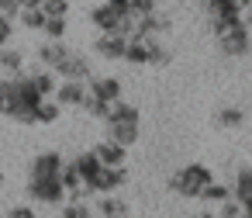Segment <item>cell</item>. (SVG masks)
<instances>
[{
	"label": "cell",
	"instance_id": "obj_5",
	"mask_svg": "<svg viewBox=\"0 0 252 218\" xmlns=\"http://www.w3.org/2000/svg\"><path fill=\"white\" fill-rule=\"evenodd\" d=\"M52 73H56L59 80H83V83H87V80L94 76V66H90V56L69 49V56L59 59V63L52 66Z\"/></svg>",
	"mask_w": 252,
	"mask_h": 218
},
{
	"label": "cell",
	"instance_id": "obj_35",
	"mask_svg": "<svg viewBox=\"0 0 252 218\" xmlns=\"http://www.w3.org/2000/svg\"><path fill=\"white\" fill-rule=\"evenodd\" d=\"M11 32H14V21L0 14V45H7V42H11Z\"/></svg>",
	"mask_w": 252,
	"mask_h": 218
},
{
	"label": "cell",
	"instance_id": "obj_37",
	"mask_svg": "<svg viewBox=\"0 0 252 218\" xmlns=\"http://www.w3.org/2000/svg\"><path fill=\"white\" fill-rule=\"evenodd\" d=\"M228 4H235L238 11H249V7H252V0H228Z\"/></svg>",
	"mask_w": 252,
	"mask_h": 218
},
{
	"label": "cell",
	"instance_id": "obj_8",
	"mask_svg": "<svg viewBox=\"0 0 252 218\" xmlns=\"http://www.w3.org/2000/svg\"><path fill=\"white\" fill-rule=\"evenodd\" d=\"M125 45H128V38L125 35H114V32H100L97 35V42H94V52L100 56V59H121L125 56Z\"/></svg>",
	"mask_w": 252,
	"mask_h": 218
},
{
	"label": "cell",
	"instance_id": "obj_20",
	"mask_svg": "<svg viewBox=\"0 0 252 218\" xmlns=\"http://www.w3.org/2000/svg\"><path fill=\"white\" fill-rule=\"evenodd\" d=\"M0 70H4V76H18V73H25V56H21L18 49L4 45V49H0Z\"/></svg>",
	"mask_w": 252,
	"mask_h": 218
},
{
	"label": "cell",
	"instance_id": "obj_14",
	"mask_svg": "<svg viewBox=\"0 0 252 218\" xmlns=\"http://www.w3.org/2000/svg\"><path fill=\"white\" fill-rule=\"evenodd\" d=\"M121 18H125V14H118V11L107 4V0H104V4H97V7L90 11V25H94L97 32H114Z\"/></svg>",
	"mask_w": 252,
	"mask_h": 218
},
{
	"label": "cell",
	"instance_id": "obj_41",
	"mask_svg": "<svg viewBox=\"0 0 252 218\" xmlns=\"http://www.w3.org/2000/svg\"><path fill=\"white\" fill-rule=\"evenodd\" d=\"M249 56H252V52H249Z\"/></svg>",
	"mask_w": 252,
	"mask_h": 218
},
{
	"label": "cell",
	"instance_id": "obj_33",
	"mask_svg": "<svg viewBox=\"0 0 252 218\" xmlns=\"http://www.w3.org/2000/svg\"><path fill=\"white\" fill-rule=\"evenodd\" d=\"M7 218H35V208L32 204H14V208H7Z\"/></svg>",
	"mask_w": 252,
	"mask_h": 218
},
{
	"label": "cell",
	"instance_id": "obj_32",
	"mask_svg": "<svg viewBox=\"0 0 252 218\" xmlns=\"http://www.w3.org/2000/svg\"><path fill=\"white\" fill-rule=\"evenodd\" d=\"M128 11H131L135 18H142V14H152V11H159V4H156V0H128Z\"/></svg>",
	"mask_w": 252,
	"mask_h": 218
},
{
	"label": "cell",
	"instance_id": "obj_19",
	"mask_svg": "<svg viewBox=\"0 0 252 218\" xmlns=\"http://www.w3.org/2000/svg\"><path fill=\"white\" fill-rule=\"evenodd\" d=\"M73 166H76L80 180H83V183H90V180L97 177V170H100V159L94 156V149H87V152H80V156L73 159Z\"/></svg>",
	"mask_w": 252,
	"mask_h": 218
},
{
	"label": "cell",
	"instance_id": "obj_16",
	"mask_svg": "<svg viewBox=\"0 0 252 218\" xmlns=\"http://www.w3.org/2000/svg\"><path fill=\"white\" fill-rule=\"evenodd\" d=\"M97 211H100L104 218H128V201H125V197H114V194H100Z\"/></svg>",
	"mask_w": 252,
	"mask_h": 218
},
{
	"label": "cell",
	"instance_id": "obj_2",
	"mask_svg": "<svg viewBox=\"0 0 252 218\" xmlns=\"http://www.w3.org/2000/svg\"><path fill=\"white\" fill-rule=\"evenodd\" d=\"M211 180H214V170H211V166H204V163H187V166H180V170L169 177V190H176L180 197L197 201L200 187H207Z\"/></svg>",
	"mask_w": 252,
	"mask_h": 218
},
{
	"label": "cell",
	"instance_id": "obj_26",
	"mask_svg": "<svg viewBox=\"0 0 252 218\" xmlns=\"http://www.w3.org/2000/svg\"><path fill=\"white\" fill-rule=\"evenodd\" d=\"M80 108H83L90 118H100V121H104V118H107V111H111V104H107V101H100V97H94V94H87V97L80 101Z\"/></svg>",
	"mask_w": 252,
	"mask_h": 218
},
{
	"label": "cell",
	"instance_id": "obj_36",
	"mask_svg": "<svg viewBox=\"0 0 252 218\" xmlns=\"http://www.w3.org/2000/svg\"><path fill=\"white\" fill-rule=\"evenodd\" d=\"M238 204H242V218H252V194H245Z\"/></svg>",
	"mask_w": 252,
	"mask_h": 218
},
{
	"label": "cell",
	"instance_id": "obj_22",
	"mask_svg": "<svg viewBox=\"0 0 252 218\" xmlns=\"http://www.w3.org/2000/svg\"><path fill=\"white\" fill-rule=\"evenodd\" d=\"M59 114H63V104L45 97V101L35 108V125H56V121H59Z\"/></svg>",
	"mask_w": 252,
	"mask_h": 218
},
{
	"label": "cell",
	"instance_id": "obj_17",
	"mask_svg": "<svg viewBox=\"0 0 252 218\" xmlns=\"http://www.w3.org/2000/svg\"><path fill=\"white\" fill-rule=\"evenodd\" d=\"M28 76H32V87H35L42 97H52V94H56V87H59V76H56L52 70H32Z\"/></svg>",
	"mask_w": 252,
	"mask_h": 218
},
{
	"label": "cell",
	"instance_id": "obj_25",
	"mask_svg": "<svg viewBox=\"0 0 252 218\" xmlns=\"http://www.w3.org/2000/svg\"><path fill=\"white\" fill-rule=\"evenodd\" d=\"M245 194H252V166H242V170L235 173V187H231V197H235V201H242Z\"/></svg>",
	"mask_w": 252,
	"mask_h": 218
},
{
	"label": "cell",
	"instance_id": "obj_10",
	"mask_svg": "<svg viewBox=\"0 0 252 218\" xmlns=\"http://www.w3.org/2000/svg\"><path fill=\"white\" fill-rule=\"evenodd\" d=\"M63 108H80V101L87 97V83L83 80H59L56 94H52Z\"/></svg>",
	"mask_w": 252,
	"mask_h": 218
},
{
	"label": "cell",
	"instance_id": "obj_4",
	"mask_svg": "<svg viewBox=\"0 0 252 218\" xmlns=\"http://www.w3.org/2000/svg\"><path fill=\"white\" fill-rule=\"evenodd\" d=\"M28 197H35L38 204H63L66 187L59 177H28Z\"/></svg>",
	"mask_w": 252,
	"mask_h": 218
},
{
	"label": "cell",
	"instance_id": "obj_12",
	"mask_svg": "<svg viewBox=\"0 0 252 218\" xmlns=\"http://www.w3.org/2000/svg\"><path fill=\"white\" fill-rule=\"evenodd\" d=\"M63 170V152H38L28 166V177H59Z\"/></svg>",
	"mask_w": 252,
	"mask_h": 218
},
{
	"label": "cell",
	"instance_id": "obj_39",
	"mask_svg": "<svg viewBox=\"0 0 252 218\" xmlns=\"http://www.w3.org/2000/svg\"><path fill=\"white\" fill-rule=\"evenodd\" d=\"M190 218H218L214 211H197V215H190Z\"/></svg>",
	"mask_w": 252,
	"mask_h": 218
},
{
	"label": "cell",
	"instance_id": "obj_34",
	"mask_svg": "<svg viewBox=\"0 0 252 218\" xmlns=\"http://www.w3.org/2000/svg\"><path fill=\"white\" fill-rule=\"evenodd\" d=\"M18 0H0V14H4V18H11V21H18Z\"/></svg>",
	"mask_w": 252,
	"mask_h": 218
},
{
	"label": "cell",
	"instance_id": "obj_11",
	"mask_svg": "<svg viewBox=\"0 0 252 218\" xmlns=\"http://www.w3.org/2000/svg\"><path fill=\"white\" fill-rule=\"evenodd\" d=\"M104 125H107V139L125 145V149L142 139V125H131V121H104Z\"/></svg>",
	"mask_w": 252,
	"mask_h": 218
},
{
	"label": "cell",
	"instance_id": "obj_30",
	"mask_svg": "<svg viewBox=\"0 0 252 218\" xmlns=\"http://www.w3.org/2000/svg\"><path fill=\"white\" fill-rule=\"evenodd\" d=\"M42 32H45V38H63L66 35V18H45Z\"/></svg>",
	"mask_w": 252,
	"mask_h": 218
},
{
	"label": "cell",
	"instance_id": "obj_40",
	"mask_svg": "<svg viewBox=\"0 0 252 218\" xmlns=\"http://www.w3.org/2000/svg\"><path fill=\"white\" fill-rule=\"evenodd\" d=\"M0 183H4V170H0Z\"/></svg>",
	"mask_w": 252,
	"mask_h": 218
},
{
	"label": "cell",
	"instance_id": "obj_21",
	"mask_svg": "<svg viewBox=\"0 0 252 218\" xmlns=\"http://www.w3.org/2000/svg\"><path fill=\"white\" fill-rule=\"evenodd\" d=\"M214 125L224 128V132H235V128L245 125V111H242V108H221V111L214 114Z\"/></svg>",
	"mask_w": 252,
	"mask_h": 218
},
{
	"label": "cell",
	"instance_id": "obj_29",
	"mask_svg": "<svg viewBox=\"0 0 252 218\" xmlns=\"http://www.w3.org/2000/svg\"><path fill=\"white\" fill-rule=\"evenodd\" d=\"M59 180H63V187H66V194H69V190H76V187L83 183L73 163H63V170H59Z\"/></svg>",
	"mask_w": 252,
	"mask_h": 218
},
{
	"label": "cell",
	"instance_id": "obj_1",
	"mask_svg": "<svg viewBox=\"0 0 252 218\" xmlns=\"http://www.w3.org/2000/svg\"><path fill=\"white\" fill-rule=\"evenodd\" d=\"M121 59L131 63V66H169L173 63V52L159 38H138V35H131Z\"/></svg>",
	"mask_w": 252,
	"mask_h": 218
},
{
	"label": "cell",
	"instance_id": "obj_7",
	"mask_svg": "<svg viewBox=\"0 0 252 218\" xmlns=\"http://www.w3.org/2000/svg\"><path fill=\"white\" fill-rule=\"evenodd\" d=\"M169 28H173V21H169L166 14H159V11L135 18V35H138V38H159V35L169 32Z\"/></svg>",
	"mask_w": 252,
	"mask_h": 218
},
{
	"label": "cell",
	"instance_id": "obj_3",
	"mask_svg": "<svg viewBox=\"0 0 252 218\" xmlns=\"http://www.w3.org/2000/svg\"><path fill=\"white\" fill-rule=\"evenodd\" d=\"M214 42H218V49H221L228 59H242V56H249V52H252L249 25H245V21H242V25H235V28H228V32H221V35H214Z\"/></svg>",
	"mask_w": 252,
	"mask_h": 218
},
{
	"label": "cell",
	"instance_id": "obj_28",
	"mask_svg": "<svg viewBox=\"0 0 252 218\" xmlns=\"http://www.w3.org/2000/svg\"><path fill=\"white\" fill-rule=\"evenodd\" d=\"M63 218H94V211H90L87 201H66L63 204Z\"/></svg>",
	"mask_w": 252,
	"mask_h": 218
},
{
	"label": "cell",
	"instance_id": "obj_38",
	"mask_svg": "<svg viewBox=\"0 0 252 218\" xmlns=\"http://www.w3.org/2000/svg\"><path fill=\"white\" fill-rule=\"evenodd\" d=\"M38 4H42V0H18V7H21V11H25V7H38Z\"/></svg>",
	"mask_w": 252,
	"mask_h": 218
},
{
	"label": "cell",
	"instance_id": "obj_13",
	"mask_svg": "<svg viewBox=\"0 0 252 218\" xmlns=\"http://www.w3.org/2000/svg\"><path fill=\"white\" fill-rule=\"evenodd\" d=\"M94 156L100 159V166H125L128 149H125V145H118V142H111V139H104V142H97V145H94Z\"/></svg>",
	"mask_w": 252,
	"mask_h": 218
},
{
	"label": "cell",
	"instance_id": "obj_15",
	"mask_svg": "<svg viewBox=\"0 0 252 218\" xmlns=\"http://www.w3.org/2000/svg\"><path fill=\"white\" fill-rule=\"evenodd\" d=\"M66 56H69V45H66L63 38H49V42L38 49V59H42L45 70H52V66H56L59 59H66Z\"/></svg>",
	"mask_w": 252,
	"mask_h": 218
},
{
	"label": "cell",
	"instance_id": "obj_31",
	"mask_svg": "<svg viewBox=\"0 0 252 218\" xmlns=\"http://www.w3.org/2000/svg\"><path fill=\"white\" fill-rule=\"evenodd\" d=\"M218 218H242V204L228 194V197L221 201V208H218Z\"/></svg>",
	"mask_w": 252,
	"mask_h": 218
},
{
	"label": "cell",
	"instance_id": "obj_23",
	"mask_svg": "<svg viewBox=\"0 0 252 218\" xmlns=\"http://www.w3.org/2000/svg\"><path fill=\"white\" fill-rule=\"evenodd\" d=\"M228 194H231V190H228V183H218V180H211L207 187H200L197 201H204V204H221Z\"/></svg>",
	"mask_w": 252,
	"mask_h": 218
},
{
	"label": "cell",
	"instance_id": "obj_6",
	"mask_svg": "<svg viewBox=\"0 0 252 218\" xmlns=\"http://www.w3.org/2000/svg\"><path fill=\"white\" fill-rule=\"evenodd\" d=\"M125 183H128V170H125V166H100L97 177H94L87 187H90L94 194H118Z\"/></svg>",
	"mask_w": 252,
	"mask_h": 218
},
{
	"label": "cell",
	"instance_id": "obj_9",
	"mask_svg": "<svg viewBox=\"0 0 252 218\" xmlns=\"http://www.w3.org/2000/svg\"><path fill=\"white\" fill-rule=\"evenodd\" d=\"M121 80H114V76H90V87H87V94H94V97H100V101H107V104H114V101H121Z\"/></svg>",
	"mask_w": 252,
	"mask_h": 218
},
{
	"label": "cell",
	"instance_id": "obj_18",
	"mask_svg": "<svg viewBox=\"0 0 252 218\" xmlns=\"http://www.w3.org/2000/svg\"><path fill=\"white\" fill-rule=\"evenodd\" d=\"M104 121H131V125H142V111H138L135 104H125V101H114Z\"/></svg>",
	"mask_w": 252,
	"mask_h": 218
},
{
	"label": "cell",
	"instance_id": "obj_27",
	"mask_svg": "<svg viewBox=\"0 0 252 218\" xmlns=\"http://www.w3.org/2000/svg\"><path fill=\"white\" fill-rule=\"evenodd\" d=\"M38 7L45 18H69V0H42Z\"/></svg>",
	"mask_w": 252,
	"mask_h": 218
},
{
	"label": "cell",
	"instance_id": "obj_24",
	"mask_svg": "<svg viewBox=\"0 0 252 218\" xmlns=\"http://www.w3.org/2000/svg\"><path fill=\"white\" fill-rule=\"evenodd\" d=\"M18 25L28 28V32H42V25H45L42 7H25V11H18Z\"/></svg>",
	"mask_w": 252,
	"mask_h": 218
}]
</instances>
